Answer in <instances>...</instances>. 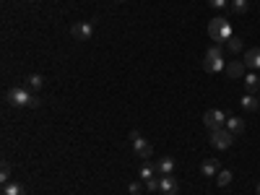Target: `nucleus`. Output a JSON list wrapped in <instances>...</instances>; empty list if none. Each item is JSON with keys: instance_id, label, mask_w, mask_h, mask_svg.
Returning <instances> with one entry per match:
<instances>
[{"instance_id": "f257e3e1", "label": "nucleus", "mask_w": 260, "mask_h": 195, "mask_svg": "<svg viewBox=\"0 0 260 195\" xmlns=\"http://www.w3.org/2000/svg\"><path fill=\"white\" fill-rule=\"evenodd\" d=\"M5 97H8V101L13 107H29V109H37L39 107V99L29 91V86H13Z\"/></svg>"}, {"instance_id": "f03ea898", "label": "nucleus", "mask_w": 260, "mask_h": 195, "mask_svg": "<svg viewBox=\"0 0 260 195\" xmlns=\"http://www.w3.org/2000/svg\"><path fill=\"white\" fill-rule=\"evenodd\" d=\"M208 37L216 42V44H224V42H229L234 34H232V24L227 18H221V16H216V18H211V24H208Z\"/></svg>"}, {"instance_id": "7ed1b4c3", "label": "nucleus", "mask_w": 260, "mask_h": 195, "mask_svg": "<svg viewBox=\"0 0 260 195\" xmlns=\"http://www.w3.org/2000/svg\"><path fill=\"white\" fill-rule=\"evenodd\" d=\"M203 71H206V73L227 71V65H224V50L219 47V44H213V47L206 50V57H203Z\"/></svg>"}, {"instance_id": "20e7f679", "label": "nucleus", "mask_w": 260, "mask_h": 195, "mask_svg": "<svg viewBox=\"0 0 260 195\" xmlns=\"http://www.w3.org/2000/svg\"><path fill=\"white\" fill-rule=\"evenodd\" d=\"M234 143V133H229L227 128H219V130H211V146L219 148V151H227Z\"/></svg>"}, {"instance_id": "39448f33", "label": "nucleus", "mask_w": 260, "mask_h": 195, "mask_svg": "<svg viewBox=\"0 0 260 195\" xmlns=\"http://www.w3.org/2000/svg\"><path fill=\"white\" fill-rule=\"evenodd\" d=\"M130 141H133V151L138 154L143 162L146 159H151L154 156V148H151V143L146 141V138H141V133L138 130H130Z\"/></svg>"}, {"instance_id": "423d86ee", "label": "nucleus", "mask_w": 260, "mask_h": 195, "mask_svg": "<svg viewBox=\"0 0 260 195\" xmlns=\"http://www.w3.org/2000/svg\"><path fill=\"white\" fill-rule=\"evenodd\" d=\"M229 120V114L227 112H221V109H208L206 114H203V125H206L208 130H219L224 128V122Z\"/></svg>"}, {"instance_id": "0eeeda50", "label": "nucleus", "mask_w": 260, "mask_h": 195, "mask_svg": "<svg viewBox=\"0 0 260 195\" xmlns=\"http://www.w3.org/2000/svg\"><path fill=\"white\" fill-rule=\"evenodd\" d=\"M71 34H73L76 39L86 42V39H91V37H94V24H88V21H78V24L71 26Z\"/></svg>"}, {"instance_id": "6e6552de", "label": "nucleus", "mask_w": 260, "mask_h": 195, "mask_svg": "<svg viewBox=\"0 0 260 195\" xmlns=\"http://www.w3.org/2000/svg\"><path fill=\"white\" fill-rule=\"evenodd\" d=\"M159 190H162V195H177V190H179L177 177H174V175H162V185H159Z\"/></svg>"}, {"instance_id": "1a4fd4ad", "label": "nucleus", "mask_w": 260, "mask_h": 195, "mask_svg": "<svg viewBox=\"0 0 260 195\" xmlns=\"http://www.w3.org/2000/svg\"><path fill=\"white\" fill-rule=\"evenodd\" d=\"M200 172H203V177H216L219 175V162L216 159H203Z\"/></svg>"}, {"instance_id": "9d476101", "label": "nucleus", "mask_w": 260, "mask_h": 195, "mask_svg": "<svg viewBox=\"0 0 260 195\" xmlns=\"http://www.w3.org/2000/svg\"><path fill=\"white\" fill-rule=\"evenodd\" d=\"M227 76L229 78H242L245 76V63H240V60L227 63Z\"/></svg>"}, {"instance_id": "9b49d317", "label": "nucleus", "mask_w": 260, "mask_h": 195, "mask_svg": "<svg viewBox=\"0 0 260 195\" xmlns=\"http://www.w3.org/2000/svg\"><path fill=\"white\" fill-rule=\"evenodd\" d=\"M245 65L247 68H260V47H253L245 52Z\"/></svg>"}, {"instance_id": "f8f14e48", "label": "nucleus", "mask_w": 260, "mask_h": 195, "mask_svg": "<svg viewBox=\"0 0 260 195\" xmlns=\"http://www.w3.org/2000/svg\"><path fill=\"white\" fill-rule=\"evenodd\" d=\"M227 130L234 133V135L245 133V120H242V117H232V114H229V120H227Z\"/></svg>"}, {"instance_id": "ddd939ff", "label": "nucleus", "mask_w": 260, "mask_h": 195, "mask_svg": "<svg viewBox=\"0 0 260 195\" xmlns=\"http://www.w3.org/2000/svg\"><path fill=\"white\" fill-rule=\"evenodd\" d=\"M240 104H242L247 112H255V109L260 107V99H258L255 94H245V97L240 99Z\"/></svg>"}, {"instance_id": "4468645a", "label": "nucleus", "mask_w": 260, "mask_h": 195, "mask_svg": "<svg viewBox=\"0 0 260 195\" xmlns=\"http://www.w3.org/2000/svg\"><path fill=\"white\" fill-rule=\"evenodd\" d=\"M156 169H159L162 175H172V172H174V159L172 156H164L162 162H156Z\"/></svg>"}, {"instance_id": "2eb2a0df", "label": "nucleus", "mask_w": 260, "mask_h": 195, "mask_svg": "<svg viewBox=\"0 0 260 195\" xmlns=\"http://www.w3.org/2000/svg\"><path fill=\"white\" fill-rule=\"evenodd\" d=\"M216 185H219V188H229V185H232V172H229V169H219Z\"/></svg>"}, {"instance_id": "dca6fc26", "label": "nucleus", "mask_w": 260, "mask_h": 195, "mask_svg": "<svg viewBox=\"0 0 260 195\" xmlns=\"http://www.w3.org/2000/svg\"><path fill=\"white\" fill-rule=\"evenodd\" d=\"M245 86L250 89V94H253V91H258L260 89V76L258 73H245Z\"/></svg>"}, {"instance_id": "f3484780", "label": "nucleus", "mask_w": 260, "mask_h": 195, "mask_svg": "<svg viewBox=\"0 0 260 195\" xmlns=\"http://www.w3.org/2000/svg\"><path fill=\"white\" fill-rule=\"evenodd\" d=\"M156 164H143L141 167V182H149V180H154V175H156Z\"/></svg>"}, {"instance_id": "a211bd4d", "label": "nucleus", "mask_w": 260, "mask_h": 195, "mask_svg": "<svg viewBox=\"0 0 260 195\" xmlns=\"http://www.w3.org/2000/svg\"><path fill=\"white\" fill-rule=\"evenodd\" d=\"M3 195H26V190L18 182H8V185H3Z\"/></svg>"}, {"instance_id": "6ab92c4d", "label": "nucleus", "mask_w": 260, "mask_h": 195, "mask_svg": "<svg viewBox=\"0 0 260 195\" xmlns=\"http://www.w3.org/2000/svg\"><path fill=\"white\" fill-rule=\"evenodd\" d=\"M247 8H250V3H247V0H232V10H234V16H245V13H247Z\"/></svg>"}, {"instance_id": "aec40b11", "label": "nucleus", "mask_w": 260, "mask_h": 195, "mask_svg": "<svg viewBox=\"0 0 260 195\" xmlns=\"http://www.w3.org/2000/svg\"><path fill=\"white\" fill-rule=\"evenodd\" d=\"M42 84H44V78H42L39 73L26 76V86H29V89H37V91H39V89H42Z\"/></svg>"}, {"instance_id": "412c9836", "label": "nucleus", "mask_w": 260, "mask_h": 195, "mask_svg": "<svg viewBox=\"0 0 260 195\" xmlns=\"http://www.w3.org/2000/svg\"><path fill=\"white\" fill-rule=\"evenodd\" d=\"M0 182H3V185L13 182V180H10V164L8 162H3V167H0Z\"/></svg>"}, {"instance_id": "4be33fe9", "label": "nucleus", "mask_w": 260, "mask_h": 195, "mask_svg": "<svg viewBox=\"0 0 260 195\" xmlns=\"http://www.w3.org/2000/svg\"><path fill=\"white\" fill-rule=\"evenodd\" d=\"M227 50H229V52H240V50H242V39H240V37H232V39L227 42Z\"/></svg>"}, {"instance_id": "5701e85b", "label": "nucleus", "mask_w": 260, "mask_h": 195, "mask_svg": "<svg viewBox=\"0 0 260 195\" xmlns=\"http://www.w3.org/2000/svg\"><path fill=\"white\" fill-rule=\"evenodd\" d=\"M159 185H162V177H154L146 182V190H159Z\"/></svg>"}, {"instance_id": "b1692460", "label": "nucleus", "mask_w": 260, "mask_h": 195, "mask_svg": "<svg viewBox=\"0 0 260 195\" xmlns=\"http://www.w3.org/2000/svg\"><path fill=\"white\" fill-rule=\"evenodd\" d=\"M227 3H229V0H208V5H211V8H224Z\"/></svg>"}, {"instance_id": "393cba45", "label": "nucleus", "mask_w": 260, "mask_h": 195, "mask_svg": "<svg viewBox=\"0 0 260 195\" xmlns=\"http://www.w3.org/2000/svg\"><path fill=\"white\" fill-rule=\"evenodd\" d=\"M130 195H141V182H130Z\"/></svg>"}, {"instance_id": "a878e982", "label": "nucleus", "mask_w": 260, "mask_h": 195, "mask_svg": "<svg viewBox=\"0 0 260 195\" xmlns=\"http://www.w3.org/2000/svg\"><path fill=\"white\" fill-rule=\"evenodd\" d=\"M255 193H258V195H260V182H258V190H255Z\"/></svg>"}, {"instance_id": "bb28decb", "label": "nucleus", "mask_w": 260, "mask_h": 195, "mask_svg": "<svg viewBox=\"0 0 260 195\" xmlns=\"http://www.w3.org/2000/svg\"><path fill=\"white\" fill-rule=\"evenodd\" d=\"M258 99H260V94H258Z\"/></svg>"}]
</instances>
